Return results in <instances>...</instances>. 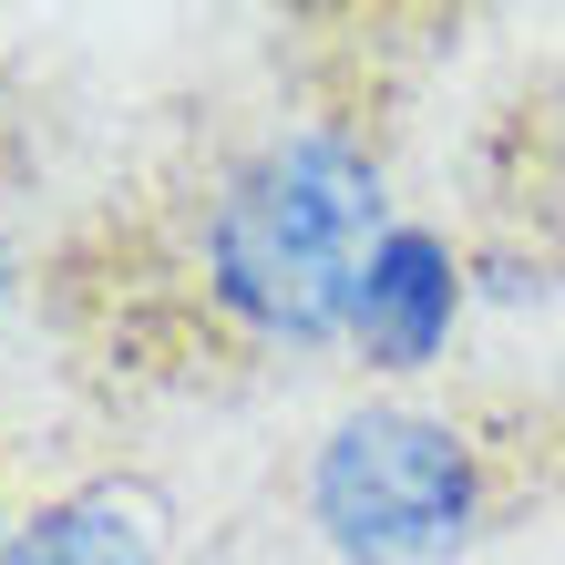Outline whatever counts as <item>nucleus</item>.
I'll list each match as a JSON object with an SVG mask.
<instances>
[{
  "label": "nucleus",
  "mask_w": 565,
  "mask_h": 565,
  "mask_svg": "<svg viewBox=\"0 0 565 565\" xmlns=\"http://www.w3.org/2000/svg\"><path fill=\"white\" fill-rule=\"evenodd\" d=\"M381 237H391L381 164L350 135L309 124V135L257 145L237 175L206 195V216H195V288H206V309L226 329H247V340L319 350V340L350 329Z\"/></svg>",
  "instance_id": "nucleus-1"
},
{
  "label": "nucleus",
  "mask_w": 565,
  "mask_h": 565,
  "mask_svg": "<svg viewBox=\"0 0 565 565\" xmlns=\"http://www.w3.org/2000/svg\"><path fill=\"white\" fill-rule=\"evenodd\" d=\"M309 504L350 565H443L483 514V452L443 412H350L319 443Z\"/></svg>",
  "instance_id": "nucleus-2"
},
{
  "label": "nucleus",
  "mask_w": 565,
  "mask_h": 565,
  "mask_svg": "<svg viewBox=\"0 0 565 565\" xmlns=\"http://www.w3.org/2000/svg\"><path fill=\"white\" fill-rule=\"evenodd\" d=\"M452 309H462V268L443 237L422 226H391L371 278H360V309H350V340L381 360V371H422L431 350L452 340Z\"/></svg>",
  "instance_id": "nucleus-3"
},
{
  "label": "nucleus",
  "mask_w": 565,
  "mask_h": 565,
  "mask_svg": "<svg viewBox=\"0 0 565 565\" xmlns=\"http://www.w3.org/2000/svg\"><path fill=\"white\" fill-rule=\"evenodd\" d=\"M154 555H164V504L145 483H83L31 524H11V545H0V565H154Z\"/></svg>",
  "instance_id": "nucleus-4"
},
{
  "label": "nucleus",
  "mask_w": 565,
  "mask_h": 565,
  "mask_svg": "<svg viewBox=\"0 0 565 565\" xmlns=\"http://www.w3.org/2000/svg\"><path fill=\"white\" fill-rule=\"evenodd\" d=\"M0 288H11V247H0Z\"/></svg>",
  "instance_id": "nucleus-5"
},
{
  "label": "nucleus",
  "mask_w": 565,
  "mask_h": 565,
  "mask_svg": "<svg viewBox=\"0 0 565 565\" xmlns=\"http://www.w3.org/2000/svg\"><path fill=\"white\" fill-rule=\"evenodd\" d=\"M0 545H11V535H0Z\"/></svg>",
  "instance_id": "nucleus-6"
}]
</instances>
